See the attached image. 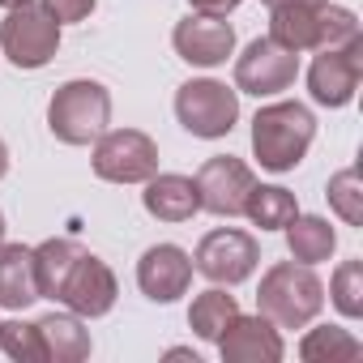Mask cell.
Here are the masks:
<instances>
[{"label": "cell", "mask_w": 363, "mask_h": 363, "mask_svg": "<svg viewBox=\"0 0 363 363\" xmlns=\"http://www.w3.org/2000/svg\"><path fill=\"white\" fill-rule=\"evenodd\" d=\"M214 346H218V354H223L227 363H278V359L286 354V342H282L278 325L265 320L261 312H257V316L235 312L231 325L223 329V337H218Z\"/></svg>", "instance_id": "9a60e30c"}, {"label": "cell", "mask_w": 363, "mask_h": 363, "mask_svg": "<svg viewBox=\"0 0 363 363\" xmlns=\"http://www.w3.org/2000/svg\"><path fill=\"white\" fill-rule=\"evenodd\" d=\"M299 77V52H286L282 43H274L269 35L252 39L244 48V56L235 60V90L240 94H257V99H274L282 90H291Z\"/></svg>", "instance_id": "9c48e42d"}, {"label": "cell", "mask_w": 363, "mask_h": 363, "mask_svg": "<svg viewBox=\"0 0 363 363\" xmlns=\"http://www.w3.org/2000/svg\"><path fill=\"white\" fill-rule=\"evenodd\" d=\"M9 175V145H5V137H0V179Z\"/></svg>", "instance_id": "f546056e"}, {"label": "cell", "mask_w": 363, "mask_h": 363, "mask_svg": "<svg viewBox=\"0 0 363 363\" xmlns=\"http://www.w3.org/2000/svg\"><path fill=\"white\" fill-rule=\"evenodd\" d=\"M39 333H43V350L52 363H82L90 359V329L82 316L73 312H52L39 320Z\"/></svg>", "instance_id": "ac0fdd59"}, {"label": "cell", "mask_w": 363, "mask_h": 363, "mask_svg": "<svg viewBox=\"0 0 363 363\" xmlns=\"http://www.w3.org/2000/svg\"><path fill=\"white\" fill-rule=\"evenodd\" d=\"M325 308V282L316 278L312 265L303 261H278L261 274L257 286V312L265 320H274L278 329H303L320 316Z\"/></svg>", "instance_id": "6da1fadb"}, {"label": "cell", "mask_w": 363, "mask_h": 363, "mask_svg": "<svg viewBox=\"0 0 363 363\" xmlns=\"http://www.w3.org/2000/svg\"><path fill=\"white\" fill-rule=\"evenodd\" d=\"M35 299H43L39 295V278H35V248L0 244V308L22 312Z\"/></svg>", "instance_id": "e0dca14e"}, {"label": "cell", "mask_w": 363, "mask_h": 363, "mask_svg": "<svg viewBox=\"0 0 363 363\" xmlns=\"http://www.w3.org/2000/svg\"><path fill=\"white\" fill-rule=\"evenodd\" d=\"M171 48H175L179 60H189V65H197V69H218V65H227V56L235 52V30H231L227 18L189 13L184 22H175Z\"/></svg>", "instance_id": "5bb4252c"}, {"label": "cell", "mask_w": 363, "mask_h": 363, "mask_svg": "<svg viewBox=\"0 0 363 363\" xmlns=\"http://www.w3.org/2000/svg\"><path fill=\"white\" fill-rule=\"evenodd\" d=\"M18 5H26V0H0V9H18Z\"/></svg>", "instance_id": "1f68e13d"}, {"label": "cell", "mask_w": 363, "mask_h": 363, "mask_svg": "<svg viewBox=\"0 0 363 363\" xmlns=\"http://www.w3.org/2000/svg\"><path fill=\"white\" fill-rule=\"evenodd\" d=\"M193 5V13H210V18H227V13H235L244 0H189Z\"/></svg>", "instance_id": "83f0119b"}, {"label": "cell", "mask_w": 363, "mask_h": 363, "mask_svg": "<svg viewBox=\"0 0 363 363\" xmlns=\"http://www.w3.org/2000/svg\"><path fill=\"white\" fill-rule=\"evenodd\" d=\"M0 244H5V214H0Z\"/></svg>", "instance_id": "d6a6232c"}, {"label": "cell", "mask_w": 363, "mask_h": 363, "mask_svg": "<svg viewBox=\"0 0 363 363\" xmlns=\"http://www.w3.org/2000/svg\"><path fill=\"white\" fill-rule=\"evenodd\" d=\"M265 9H282V5H325V0H261Z\"/></svg>", "instance_id": "f1b7e54d"}, {"label": "cell", "mask_w": 363, "mask_h": 363, "mask_svg": "<svg viewBox=\"0 0 363 363\" xmlns=\"http://www.w3.org/2000/svg\"><path fill=\"white\" fill-rule=\"evenodd\" d=\"M235 312H240L235 295H227L223 286H210V291H201V295L193 299V308H189V329H193L201 342H218Z\"/></svg>", "instance_id": "603a6c76"}, {"label": "cell", "mask_w": 363, "mask_h": 363, "mask_svg": "<svg viewBox=\"0 0 363 363\" xmlns=\"http://www.w3.org/2000/svg\"><path fill=\"white\" fill-rule=\"evenodd\" d=\"M175 120L184 133L201 141H218L235 128L240 120V90L214 77H193L175 90Z\"/></svg>", "instance_id": "5b68a950"}, {"label": "cell", "mask_w": 363, "mask_h": 363, "mask_svg": "<svg viewBox=\"0 0 363 363\" xmlns=\"http://www.w3.org/2000/svg\"><path fill=\"white\" fill-rule=\"evenodd\" d=\"M116 295H120V282H116L111 265L86 248L82 261L73 265L65 291H60V303H65L73 316H82V320H99V316H107V312L116 308Z\"/></svg>", "instance_id": "7c38bea8"}, {"label": "cell", "mask_w": 363, "mask_h": 363, "mask_svg": "<svg viewBox=\"0 0 363 363\" xmlns=\"http://www.w3.org/2000/svg\"><path fill=\"white\" fill-rule=\"evenodd\" d=\"M0 350L13 363H48L39 320H0Z\"/></svg>", "instance_id": "d4e9b609"}, {"label": "cell", "mask_w": 363, "mask_h": 363, "mask_svg": "<svg viewBox=\"0 0 363 363\" xmlns=\"http://www.w3.org/2000/svg\"><path fill=\"white\" fill-rule=\"evenodd\" d=\"M99 0H43V9L60 22V26H73V22H86L94 13Z\"/></svg>", "instance_id": "4316f807"}, {"label": "cell", "mask_w": 363, "mask_h": 363, "mask_svg": "<svg viewBox=\"0 0 363 363\" xmlns=\"http://www.w3.org/2000/svg\"><path fill=\"white\" fill-rule=\"evenodd\" d=\"M193 179H197V201H201V210L214 214V218H240L244 214V201H248V193L257 184L252 167L244 158H235V154L206 158Z\"/></svg>", "instance_id": "30bf717a"}, {"label": "cell", "mask_w": 363, "mask_h": 363, "mask_svg": "<svg viewBox=\"0 0 363 363\" xmlns=\"http://www.w3.org/2000/svg\"><path fill=\"white\" fill-rule=\"evenodd\" d=\"M363 82V35L342 48H320L308 65V94L320 107H346Z\"/></svg>", "instance_id": "8fae6325"}, {"label": "cell", "mask_w": 363, "mask_h": 363, "mask_svg": "<svg viewBox=\"0 0 363 363\" xmlns=\"http://www.w3.org/2000/svg\"><path fill=\"white\" fill-rule=\"evenodd\" d=\"M167 354H171V359H193V363H197V354H193V350H184V346H175V350H167Z\"/></svg>", "instance_id": "4dcf8cb0"}, {"label": "cell", "mask_w": 363, "mask_h": 363, "mask_svg": "<svg viewBox=\"0 0 363 363\" xmlns=\"http://www.w3.org/2000/svg\"><path fill=\"white\" fill-rule=\"evenodd\" d=\"M295 214H299V201L282 184H252V193L244 201V218L261 231H282Z\"/></svg>", "instance_id": "7402d4cb"}, {"label": "cell", "mask_w": 363, "mask_h": 363, "mask_svg": "<svg viewBox=\"0 0 363 363\" xmlns=\"http://www.w3.org/2000/svg\"><path fill=\"white\" fill-rule=\"evenodd\" d=\"M329 299L346 320L363 316V261H342L329 278Z\"/></svg>", "instance_id": "484cf974"}, {"label": "cell", "mask_w": 363, "mask_h": 363, "mask_svg": "<svg viewBox=\"0 0 363 363\" xmlns=\"http://www.w3.org/2000/svg\"><path fill=\"white\" fill-rule=\"evenodd\" d=\"M0 52H5V60L13 69L35 73V69L52 65V56L60 52V22L43 5L26 0V5L9 9L5 22H0Z\"/></svg>", "instance_id": "8992f818"}, {"label": "cell", "mask_w": 363, "mask_h": 363, "mask_svg": "<svg viewBox=\"0 0 363 363\" xmlns=\"http://www.w3.org/2000/svg\"><path fill=\"white\" fill-rule=\"evenodd\" d=\"M269 39L286 52H320L359 39V18L342 5H282L269 9Z\"/></svg>", "instance_id": "3957f363"}, {"label": "cell", "mask_w": 363, "mask_h": 363, "mask_svg": "<svg viewBox=\"0 0 363 363\" xmlns=\"http://www.w3.org/2000/svg\"><path fill=\"white\" fill-rule=\"evenodd\" d=\"M111 124V90L94 77L65 82L48 103V128L60 145H90Z\"/></svg>", "instance_id": "277c9868"}, {"label": "cell", "mask_w": 363, "mask_h": 363, "mask_svg": "<svg viewBox=\"0 0 363 363\" xmlns=\"http://www.w3.org/2000/svg\"><path fill=\"white\" fill-rule=\"evenodd\" d=\"M359 354H363V342L350 329H342V325H316L299 342V359L303 363H354Z\"/></svg>", "instance_id": "44dd1931"}, {"label": "cell", "mask_w": 363, "mask_h": 363, "mask_svg": "<svg viewBox=\"0 0 363 363\" xmlns=\"http://www.w3.org/2000/svg\"><path fill=\"white\" fill-rule=\"evenodd\" d=\"M90 167L107 184H145L158 171V141L141 128H107L94 141Z\"/></svg>", "instance_id": "52a82bcc"}, {"label": "cell", "mask_w": 363, "mask_h": 363, "mask_svg": "<svg viewBox=\"0 0 363 363\" xmlns=\"http://www.w3.org/2000/svg\"><path fill=\"white\" fill-rule=\"evenodd\" d=\"M325 197H329V210L346 227H363V179H359V167L333 171L329 184H325Z\"/></svg>", "instance_id": "cb8c5ba5"}, {"label": "cell", "mask_w": 363, "mask_h": 363, "mask_svg": "<svg viewBox=\"0 0 363 363\" xmlns=\"http://www.w3.org/2000/svg\"><path fill=\"white\" fill-rule=\"evenodd\" d=\"M82 252H86V244H77V240H43L35 248V278H39V295L43 299L60 303V291H65L73 265L82 261Z\"/></svg>", "instance_id": "d6986e66"}, {"label": "cell", "mask_w": 363, "mask_h": 363, "mask_svg": "<svg viewBox=\"0 0 363 363\" xmlns=\"http://www.w3.org/2000/svg\"><path fill=\"white\" fill-rule=\"evenodd\" d=\"M312 137H316V116L303 103L278 99L252 116V154L274 175L295 171L303 162V154L312 150Z\"/></svg>", "instance_id": "7a4b0ae2"}, {"label": "cell", "mask_w": 363, "mask_h": 363, "mask_svg": "<svg viewBox=\"0 0 363 363\" xmlns=\"http://www.w3.org/2000/svg\"><path fill=\"white\" fill-rule=\"evenodd\" d=\"M193 257L179 244H154L137 261V286L150 303H175L193 286Z\"/></svg>", "instance_id": "4fadbf2b"}, {"label": "cell", "mask_w": 363, "mask_h": 363, "mask_svg": "<svg viewBox=\"0 0 363 363\" xmlns=\"http://www.w3.org/2000/svg\"><path fill=\"white\" fill-rule=\"evenodd\" d=\"M261 261V244L240 231V227H218L210 235H201L197 252H193V269L201 278H210L214 286H240L257 274Z\"/></svg>", "instance_id": "ba28073f"}, {"label": "cell", "mask_w": 363, "mask_h": 363, "mask_svg": "<svg viewBox=\"0 0 363 363\" xmlns=\"http://www.w3.org/2000/svg\"><path fill=\"white\" fill-rule=\"evenodd\" d=\"M141 206H145V214L158 218V223H189V218L201 214L197 179H193V175H179V171H154V175L145 179Z\"/></svg>", "instance_id": "2e32d148"}, {"label": "cell", "mask_w": 363, "mask_h": 363, "mask_svg": "<svg viewBox=\"0 0 363 363\" xmlns=\"http://www.w3.org/2000/svg\"><path fill=\"white\" fill-rule=\"evenodd\" d=\"M282 231H286L291 257L303 261V265H320V261H329L333 248H337V231H333L329 218H320V214H295Z\"/></svg>", "instance_id": "ffe728a7"}]
</instances>
